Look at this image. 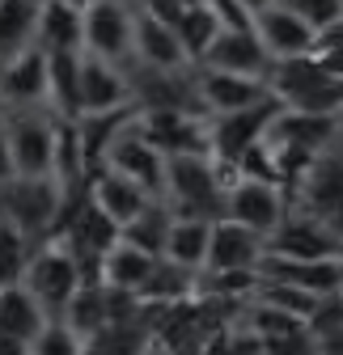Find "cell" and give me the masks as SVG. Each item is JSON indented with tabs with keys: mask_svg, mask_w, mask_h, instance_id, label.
I'll return each mask as SVG.
<instances>
[{
	"mask_svg": "<svg viewBox=\"0 0 343 355\" xmlns=\"http://www.w3.org/2000/svg\"><path fill=\"white\" fill-rule=\"evenodd\" d=\"M0 110H5V102H0Z\"/></svg>",
	"mask_w": 343,
	"mask_h": 355,
	"instance_id": "cell-44",
	"label": "cell"
},
{
	"mask_svg": "<svg viewBox=\"0 0 343 355\" xmlns=\"http://www.w3.org/2000/svg\"><path fill=\"white\" fill-rule=\"evenodd\" d=\"M221 216L233 220V225H242V229H250V233H259L267 241L276 233V225L288 216V203H284V191L280 187L237 178V182L221 195Z\"/></svg>",
	"mask_w": 343,
	"mask_h": 355,
	"instance_id": "cell-8",
	"label": "cell"
},
{
	"mask_svg": "<svg viewBox=\"0 0 343 355\" xmlns=\"http://www.w3.org/2000/svg\"><path fill=\"white\" fill-rule=\"evenodd\" d=\"M165 229H169V211H165V203H161V199H153L136 220H127V225L119 229V241H127V245H136V250H144V254L161 258Z\"/></svg>",
	"mask_w": 343,
	"mask_h": 355,
	"instance_id": "cell-31",
	"label": "cell"
},
{
	"mask_svg": "<svg viewBox=\"0 0 343 355\" xmlns=\"http://www.w3.org/2000/svg\"><path fill=\"white\" fill-rule=\"evenodd\" d=\"M195 275H199V271H187V266H178V262L157 258L153 271H149V279L140 284L136 296H140L144 304H183V300L195 296Z\"/></svg>",
	"mask_w": 343,
	"mask_h": 355,
	"instance_id": "cell-27",
	"label": "cell"
},
{
	"mask_svg": "<svg viewBox=\"0 0 343 355\" xmlns=\"http://www.w3.org/2000/svg\"><path fill=\"white\" fill-rule=\"evenodd\" d=\"M217 34H221V21H217V13H212L203 0L187 5L183 17L174 21V38H178V47H183V55H187L191 68L203 60V51L212 47V42H217Z\"/></svg>",
	"mask_w": 343,
	"mask_h": 355,
	"instance_id": "cell-28",
	"label": "cell"
},
{
	"mask_svg": "<svg viewBox=\"0 0 343 355\" xmlns=\"http://www.w3.org/2000/svg\"><path fill=\"white\" fill-rule=\"evenodd\" d=\"M161 203H165L169 216L217 220L221 216V182H217V165H212V157H203V153L165 157Z\"/></svg>",
	"mask_w": 343,
	"mask_h": 355,
	"instance_id": "cell-1",
	"label": "cell"
},
{
	"mask_svg": "<svg viewBox=\"0 0 343 355\" xmlns=\"http://www.w3.org/2000/svg\"><path fill=\"white\" fill-rule=\"evenodd\" d=\"M267 51L254 38V30H221L217 42L203 51L199 68H217V72H233V76H267Z\"/></svg>",
	"mask_w": 343,
	"mask_h": 355,
	"instance_id": "cell-19",
	"label": "cell"
},
{
	"mask_svg": "<svg viewBox=\"0 0 343 355\" xmlns=\"http://www.w3.org/2000/svg\"><path fill=\"white\" fill-rule=\"evenodd\" d=\"M47 114L81 119V51H47Z\"/></svg>",
	"mask_w": 343,
	"mask_h": 355,
	"instance_id": "cell-22",
	"label": "cell"
},
{
	"mask_svg": "<svg viewBox=\"0 0 343 355\" xmlns=\"http://www.w3.org/2000/svg\"><path fill=\"white\" fill-rule=\"evenodd\" d=\"M263 355H318V343L306 330H296V334H284V338H267Z\"/></svg>",
	"mask_w": 343,
	"mask_h": 355,
	"instance_id": "cell-37",
	"label": "cell"
},
{
	"mask_svg": "<svg viewBox=\"0 0 343 355\" xmlns=\"http://www.w3.org/2000/svg\"><path fill=\"white\" fill-rule=\"evenodd\" d=\"M85 195H90V203L102 207L119 229L127 225V220H136V216L153 203V195H144L136 182H127V178H119V173H110V169L94 173L90 182H85Z\"/></svg>",
	"mask_w": 343,
	"mask_h": 355,
	"instance_id": "cell-21",
	"label": "cell"
},
{
	"mask_svg": "<svg viewBox=\"0 0 343 355\" xmlns=\"http://www.w3.org/2000/svg\"><path fill=\"white\" fill-rule=\"evenodd\" d=\"M81 351H85V343L60 318H47L38 326V334L26 343V355H81Z\"/></svg>",
	"mask_w": 343,
	"mask_h": 355,
	"instance_id": "cell-35",
	"label": "cell"
},
{
	"mask_svg": "<svg viewBox=\"0 0 343 355\" xmlns=\"http://www.w3.org/2000/svg\"><path fill=\"white\" fill-rule=\"evenodd\" d=\"M132 127L144 144H153L161 157H178V153H208V119L187 114V110H140L132 114Z\"/></svg>",
	"mask_w": 343,
	"mask_h": 355,
	"instance_id": "cell-7",
	"label": "cell"
},
{
	"mask_svg": "<svg viewBox=\"0 0 343 355\" xmlns=\"http://www.w3.org/2000/svg\"><path fill=\"white\" fill-rule=\"evenodd\" d=\"M0 355H26V343H13V338H0Z\"/></svg>",
	"mask_w": 343,
	"mask_h": 355,
	"instance_id": "cell-40",
	"label": "cell"
},
{
	"mask_svg": "<svg viewBox=\"0 0 343 355\" xmlns=\"http://www.w3.org/2000/svg\"><path fill=\"white\" fill-rule=\"evenodd\" d=\"M153 254L127 245V241H115L106 254H102V288H119V292H140V284L149 279L153 271Z\"/></svg>",
	"mask_w": 343,
	"mask_h": 355,
	"instance_id": "cell-26",
	"label": "cell"
},
{
	"mask_svg": "<svg viewBox=\"0 0 343 355\" xmlns=\"http://www.w3.org/2000/svg\"><path fill=\"white\" fill-rule=\"evenodd\" d=\"M123 106H132L127 72L81 51V114H110Z\"/></svg>",
	"mask_w": 343,
	"mask_h": 355,
	"instance_id": "cell-18",
	"label": "cell"
},
{
	"mask_svg": "<svg viewBox=\"0 0 343 355\" xmlns=\"http://www.w3.org/2000/svg\"><path fill=\"white\" fill-rule=\"evenodd\" d=\"M263 140L271 148H301V153H326L339 144V114H301L280 106L263 131Z\"/></svg>",
	"mask_w": 343,
	"mask_h": 355,
	"instance_id": "cell-13",
	"label": "cell"
},
{
	"mask_svg": "<svg viewBox=\"0 0 343 355\" xmlns=\"http://www.w3.org/2000/svg\"><path fill=\"white\" fill-rule=\"evenodd\" d=\"M132 114H136V106H132ZM102 169H110V173L127 178V182H136L144 195L161 199V169H165V157H161L153 144H144V140L136 136L132 119H127V123L115 131V140L106 144Z\"/></svg>",
	"mask_w": 343,
	"mask_h": 355,
	"instance_id": "cell-9",
	"label": "cell"
},
{
	"mask_svg": "<svg viewBox=\"0 0 343 355\" xmlns=\"http://www.w3.org/2000/svg\"><path fill=\"white\" fill-rule=\"evenodd\" d=\"M38 0H0V64L34 42Z\"/></svg>",
	"mask_w": 343,
	"mask_h": 355,
	"instance_id": "cell-30",
	"label": "cell"
},
{
	"mask_svg": "<svg viewBox=\"0 0 343 355\" xmlns=\"http://www.w3.org/2000/svg\"><path fill=\"white\" fill-rule=\"evenodd\" d=\"M42 322H47V313L34 304V296L22 284H5V288H0V338L30 343Z\"/></svg>",
	"mask_w": 343,
	"mask_h": 355,
	"instance_id": "cell-25",
	"label": "cell"
},
{
	"mask_svg": "<svg viewBox=\"0 0 343 355\" xmlns=\"http://www.w3.org/2000/svg\"><path fill=\"white\" fill-rule=\"evenodd\" d=\"M263 254H276V258H343L339 254V229L335 225H322L314 216H301V211H288L276 233L263 241Z\"/></svg>",
	"mask_w": 343,
	"mask_h": 355,
	"instance_id": "cell-12",
	"label": "cell"
},
{
	"mask_svg": "<svg viewBox=\"0 0 343 355\" xmlns=\"http://www.w3.org/2000/svg\"><path fill=\"white\" fill-rule=\"evenodd\" d=\"M259 279L292 284L310 296H335V292H343V258H276V254H263Z\"/></svg>",
	"mask_w": 343,
	"mask_h": 355,
	"instance_id": "cell-14",
	"label": "cell"
},
{
	"mask_svg": "<svg viewBox=\"0 0 343 355\" xmlns=\"http://www.w3.org/2000/svg\"><path fill=\"white\" fill-rule=\"evenodd\" d=\"M13 178V157H9V140H5V123H0V182Z\"/></svg>",
	"mask_w": 343,
	"mask_h": 355,
	"instance_id": "cell-39",
	"label": "cell"
},
{
	"mask_svg": "<svg viewBox=\"0 0 343 355\" xmlns=\"http://www.w3.org/2000/svg\"><path fill=\"white\" fill-rule=\"evenodd\" d=\"M343 161H339V144L318 153L310 161V169L301 173V182L292 187L288 195V211H301V216H314L322 225H335L339 229V207H343Z\"/></svg>",
	"mask_w": 343,
	"mask_h": 355,
	"instance_id": "cell-6",
	"label": "cell"
},
{
	"mask_svg": "<svg viewBox=\"0 0 343 355\" xmlns=\"http://www.w3.org/2000/svg\"><path fill=\"white\" fill-rule=\"evenodd\" d=\"M72 9H90V5H102V0H68Z\"/></svg>",
	"mask_w": 343,
	"mask_h": 355,
	"instance_id": "cell-42",
	"label": "cell"
},
{
	"mask_svg": "<svg viewBox=\"0 0 343 355\" xmlns=\"http://www.w3.org/2000/svg\"><path fill=\"white\" fill-rule=\"evenodd\" d=\"M34 47H42V51H81V9H72L68 0H38Z\"/></svg>",
	"mask_w": 343,
	"mask_h": 355,
	"instance_id": "cell-23",
	"label": "cell"
},
{
	"mask_svg": "<svg viewBox=\"0 0 343 355\" xmlns=\"http://www.w3.org/2000/svg\"><path fill=\"white\" fill-rule=\"evenodd\" d=\"M60 322H64L85 347L98 343V334L106 330V300H102V288H76V292L68 296V304H64Z\"/></svg>",
	"mask_w": 343,
	"mask_h": 355,
	"instance_id": "cell-29",
	"label": "cell"
},
{
	"mask_svg": "<svg viewBox=\"0 0 343 355\" xmlns=\"http://www.w3.org/2000/svg\"><path fill=\"white\" fill-rule=\"evenodd\" d=\"M276 110H280V102L267 94L263 102H254V106H246V110L208 119V153H212V161L233 165L237 153H242L246 144H254V140H259L263 131H267V123H271Z\"/></svg>",
	"mask_w": 343,
	"mask_h": 355,
	"instance_id": "cell-11",
	"label": "cell"
},
{
	"mask_svg": "<svg viewBox=\"0 0 343 355\" xmlns=\"http://www.w3.org/2000/svg\"><path fill=\"white\" fill-rule=\"evenodd\" d=\"M0 123H5V140L13 157V178H47L51 131H56V119L47 114V106H5Z\"/></svg>",
	"mask_w": 343,
	"mask_h": 355,
	"instance_id": "cell-4",
	"label": "cell"
},
{
	"mask_svg": "<svg viewBox=\"0 0 343 355\" xmlns=\"http://www.w3.org/2000/svg\"><path fill=\"white\" fill-rule=\"evenodd\" d=\"M259 258H263V237L259 233L233 225V220H225V216L212 220L203 271H254Z\"/></svg>",
	"mask_w": 343,
	"mask_h": 355,
	"instance_id": "cell-17",
	"label": "cell"
},
{
	"mask_svg": "<svg viewBox=\"0 0 343 355\" xmlns=\"http://www.w3.org/2000/svg\"><path fill=\"white\" fill-rule=\"evenodd\" d=\"M259 288V266L254 271H199L195 275V296H212V300H250Z\"/></svg>",
	"mask_w": 343,
	"mask_h": 355,
	"instance_id": "cell-32",
	"label": "cell"
},
{
	"mask_svg": "<svg viewBox=\"0 0 343 355\" xmlns=\"http://www.w3.org/2000/svg\"><path fill=\"white\" fill-rule=\"evenodd\" d=\"M60 211H64V191H60V182L51 173L47 178H9V182H0V216L13 220V225L26 233L30 245H42L47 237H56Z\"/></svg>",
	"mask_w": 343,
	"mask_h": 355,
	"instance_id": "cell-2",
	"label": "cell"
},
{
	"mask_svg": "<svg viewBox=\"0 0 343 355\" xmlns=\"http://www.w3.org/2000/svg\"><path fill=\"white\" fill-rule=\"evenodd\" d=\"M81 355H102V351H98V347H85V351H81Z\"/></svg>",
	"mask_w": 343,
	"mask_h": 355,
	"instance_id": "cell-43",
	"label": "cell"
},
{
	"mask_svg": "<svg viewBox=\"0 0 343 355\" xmlns=\"http://www.w3.org/2000/svg\"><path fill=\"white\" fill-rule=\"evenodd\" d=\"M191 89H195V102H199L203 119L233 114V110H246V106L267 98V85L259 76H233V72L199 68V64L191 68Z\"/></svg>",
	"mask_w": 343,
	"mask_h": 355,
	"instance_id": "cell-10",
	"label": "cell"
},
{
	"mask_svg": "<svg viewBox=\"0 0 343 355\" xmlns=\"http://www.w3.org/2000/svg\"><path fill=\"white\" fill-rule=\"evenodd\" d=\"M254 38L263 42L267 60H292V55H310L314 47V26L301 21L296 13H288L284 5H267L254 13Z\"/></svg>",
	"mask_w": 343,
	"mask_h": 355,
	"instance_id": "cell-16",
	"label": "cell"
},
{
	"mask_svg": "<svg viewBox=\"0 0 343 355\" xmlns=\"http://www.w3.org/2000/svg\"><path fill=\"white\" fill-rule=\"evenodd\" d=\"M276 5H284L288 13L310 21L314 30H322V26H331V21L343 17V0H276Z\"/></svg>",
	"mask_w": 343,
	"mask_h": 355,
	"instance_id": "cell-36",
	"label": "cell"
},
{
	"mask_svg": "<svg viewBox=\"0 0 343 355\" xmlns=\"http://www.w3.org/2000/svg\"><path fill=\"white\" fill-rule=\"evenodd\" d=\"M250 300H259L267 309H280V313L296 318V322H310V313L322 304V296H310L301 288H292V284H276V279H259V288H254Z\"/></svg>",
	"mask_w": 343,
	"mask_h": 355,
	"instance_id": "cell-33",
	"label": "cell"
},
{
	"mask_svg": "<svg viewBox=\"0 0 343 355\" xmlns=\"http://www.w3.org/2000/svg\"><path fill=\"white\" fill-rule=\"evenodd\" d=\"M208 233H212V220L169 216V229H165L161 258H165V262L187 266V271H203V258H208Z\"/></svg>",
	"mask_w": 343,
	"mask_h": 355,
	"instance_id": "cell-24",
	"label": "cell"
},
{
	"mask_svg": "<svg viewBox=\"0 0 343 355\" xmlns=\"http://www.w3.org/2000/svg\"><path fill=\"white\" fill-rule=\"evenodd\" d=\"M132 60L140 68H157V72H178V68H191L178 38H174V26H165L149 13L136 9V26H132Z\"/></svg>",
	"mask_w": 343,
	"mask_h": 355,
	"instance_id": "cell-20",
	"label": "cell"
},
{
	"mask_svg": "<svg viewBox=\"0 0 343 355\" xmlns=\"http://www.w3.org/2000/svg\"><path fill=\"white\" fill-rule=\"evenodd\" d=\"M237 5H242V9H246L250 17H254V13H259V9H267V5H276V0H237Z\"/></svg>",
	"mask_w": 343,
	"mask_h": 355,
	"instance_id": "cell-41",
	"label": "cell"
},
{
	"mask_svg": "<svg viewBox=\"0 0 343 355\" xmlns=\"http://www.w3.org/2000/svg\"><path fill=\"white\" fill-rule=\"evenodd\" d=\"M17 284L34 296V304H38L47 318H60L64 304H68V296L81 288V279H76V262H72L68 245H64L60 237H47L42 245H34Z\"/></svg>",
	"mask_w": 343,
	"mask_h": 355,
	"instance_id": "cell-3",
	"label": "cell"
},
{
	"mask_svg": "<svg viewBox=\"0 0 343 355\" xmlns=\"http://www.w3.org/2000/svg\"><path fill=\"white\" fill-rule=\"evenodd\" d=\"M0 102L5 106H47V51L22 47L0 64Z\"/></svg>",
	"mask_w": 343,
	"mask_h": 355,
	"instance_id": "cell-15",
	"label": "cell"
},
{
	"mask_svg": "<svg viewBox=\"0 0 343 355\" xmlns=\"http://www.w3.org/2000/svg\"><path fill=\"white\" fill-rule=\"evenodd\" d=\"M203 5L212 9V13H217V21H221V30H254L250 21V13L237 5V0H203Z\"/></svg>",
	"mask_w": 343,
	"mask_h": 355,
	"instance_id": "cell-38",
	"label": "cell"
},
{
	"mask_svg": "<svg viewBox=\"0 0 343 355\" xmlns=\"http://www.w3.org/2000/svg\"><path fill=\"white\" fill-rule=\"evenodd\" d=\"M30 250H34V245L26 241V233L13 225V220H5V216H0V288L22 279Z\"/></svg>",
	"mask_w": 343,
	"mask_h": 355,
	"instance_id": "cell-34",
	"label": "cell"
},
{
	"mask_svg": "<svg viewBox=\"0 0 343 355\" xmlns=\"http://www.w3.org/2000/svg\"><path fill=\"white\" fill-rule=\"evenodd\" d=\"M132 26H136L132 0H102V5L81 9V51L123 68L132 60Z\"/></svg>",
	"mask_w": 343,
	"mask_h": 355,
	"instance_id": "cell-5",
	"label": "cell"
}]
</instances>
